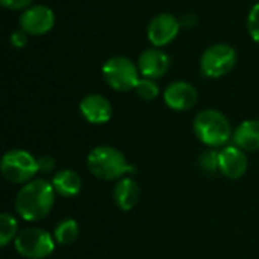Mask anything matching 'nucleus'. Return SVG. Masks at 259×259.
Instances as JSON below:
<instances>
[{
	"label": "nucleus",
	"mask_w": 259,
	"mask_h": 259,
	"mask_svg": "<svg viewBox=\"0 0 259 259\" xmlns=\"http://www.w3.org/2000/svg\"><path fill=\"white\" fill-rule=\"evenodd\" d=\"M55 188L46 179H33L24 184L15 196V211L26 222L46 219L55 205Z\"/></svg>",
	"instance_id": "f257e3e1"
},
{
	"label": "nucleus",
	"mask_w": 259,
	"mask_h": 259,
	"mask_svg": "<svg viewBox=\"0 0 259 259\" xmlns=\"http://www.w3.org/2000/svg\"><path fill=\"white\" fill-rule=\"evenodd\" d=\"M87 167L91 175L102 181H120L124 175L134 171L126 156L112 146L94 147L87 156Z\"/></svg>",
	"instance_id": "f03ea898"
},
{
	"label": "nucleus",
	"mask_w": 259,
	"mask_h": 259,
	"mask_svg": "<svg viewBox=\"0 0 259 259\" xmlns=\"http://www.w3.org/2000/svg\"><path fill=\"white\" fill-rule=\"evenodd\" d=\"M193 131L197 140L211 149L225 147L234 135L231 121L217 109L200 111L193 121Z\"/></svg>",
	"instance_id": "7ed1b4c3"
},
{
	"label": "nucleus",
	"mask_w": 259,
	"mask_h": 259,
	"mask_svg": "<svg viewBox=\"0 0 259 259\" xmlns=\"http://www.w3.org/2000/svg\"><path fill=\"white\" fill-rule=\"evenodd\" d=\"M102 76L108 87L118 93H127L137 88L141 74L137 62L127 56H112L102 67Z\"/></svg>",
	"instance_id": "20e7f679"
},
{
	"label": "nucleus",
	"mask_w": 259,
	"mask_h": 259,
	"mask_svg": "<svg viewBox=\"0 0 259 259\" xmlns=\"http://www.w3.org/2000/svg\"><path fill=\"white\" fill-rule=\"evenodd\" d=\"M3 178L12 184H27L38 173L36 158L23 149H14L3 155L0 162Z\"/></svg>",
	"instance_id": "39448f33"
},
{
	"label": "nucleus",
	"mask_w": 259,
	"mask_h": 259,
	"mask_svg": "<svg viewBox=\"0 0 259 259\" xmlns=\"http://www.w3.org/2000/svg\"><path fill=\"white\" fill-rule=\"evenodd\" d=\"M55 237L39 228H26L14 240L15 250L26 259H44L55 250Z\"/></svg>",
	"instance_id": "423d86ee"
},
{
	"label": "nucleus",
	"mask_w": 259,
	"mask_h": 259,
	"mask_svg": "<svg viewBox=\"0 0 259 259\" xmlns=\"http://www.w3.org/2000/svg\"><path fill=\"white\" fill-rule=\"evenodd\" d=\"M237 50L225 42L209 46L200 56V73L209 79H219L234 70Z\"/></svg>",
	"instance_id": "0eeeda50"
},
{
	"label": "nucleus",
	"mask_w": 259,
	"mask_h": 259,
	"mask_svg": "<svg viewBox=\"0 0 259 259\" xmlns=\"http://www.w3.org/2000/svg\"><path fill=\"white\" fill-rule=\"evenodd\" d=\"M56 17L52 8L46 5H33L26 8L18 18L20 29L24 30L27 35L41 36L49 33L55 26Z\"/></svg>",
	"instance_id": "6e6552de"
},
{
	"label": "nucleus",
	"mask_w": 259,
	"mask_h": 259,
	"mask_svg": "<svg viewBox=\"0 0 259 259\" xmlns=\"http://www.w3.org/2000/svg\"><path fill=\"white\" fill-rule=\"evenodd\" d=\"M181 20L168 12L155 15L147 26V38L153 47H165L176 39L181 30Z\"/></svg>",
	"instance_id": "1a4fd4ad"
},
{
	"label": "nucleus",
	"mask_w": 259,
	"mask_h": 259,
	"mask_svg": "<svg viewBox=\"0 0 259 259\" xmlns=\"http://www.w3.org/2000/svg\"><path fill=\"white\" fill-rule=\"evenodd\" d=\"M164 102L173 111H188L199 99V93L194 85L187 80H175L164 90Z\"/></svg>",
	"instance_id": "9d476101"
},
{
	"label": "nucleus",
	"mask_w": 259,
	"mask_h": 259,
	"mask_svg": "<svg viewBox=\"0 0 259 259\" xmlns=\"http://www.w3.org/2000/svg\"><path fill=\"white\" fill-rule=\"evenodd\" d=\"M249 167L247 155L235 144L225 146L219 150V171L228 179H240Z\"/></svg>",
	"instance_id": "9b49d317"
},
{
	"label": "nucleus",
	"mask_w": 259,
	"mask_h": 259,
	"mask_svg": "<svg viewBox=\"0 0 259 259\" xmlns=\"http://www.w3.org/2000/svg\"><path fill=\"white\" fill-rule=\"evenodd\" d=\"M137 65L140 70L141 77H149V79H159L165 76L170 67V56L158 47H150L146 49L140 53L137 59Z\"/></svg>",
	"instance_id": "f8f14e48"
},
{
	"label": "nucleus",
	"mask_w": 259,
	"mask_h": 259,
	"mask_svg": "<svg viewBox=\"0 0 259 259\" xmlns=\"http://www.w3.org/2000/svg\"><path fill=\"white\" fill-rule=\"evenodd\" d=\"M82 117L91 124H105L112 117V105L102 94H88L79 103Z\"/></svg>",
	"instance_id": "ddd939ff"
},
{
	"label": "nucleus",
	"mask_w": 259,
	"mask_h": 259,
	"mask_svg": "<svg viewBox=\"0 0 259 259\" xmlns=\"http://www.w3.org/2000/svg\"><path fill=\"white\" fill-rule=\"evenodd\" d=\"M140 187L137 184V181H134L132 178H121L112 191V197L115 205L121 209V211H131L140 200Z\"/></svg>",
	"instance_id": "4468645a"
},
{
	"label": "nucleus",
	"mask_w": 259,
	"mask_h": 259,
	"mask_svg": "<svg viewBox=\"0 0 259 259\" xmlns=\"http://www.w3.org/2000/svg\"><path fill=\"white\" fill-rule=\"evenodd\" d=\"M235 146L244 152H258L259 150V120H246L237 126L232 135Z\"/></svg>",
	"instance_id": "2eb2a0df"
},
{
	"label": "nucleus",
	"mask_w": 259,
	"mask_h": 259,
	"mask_svg": "<svg viewBox=\"0 0 259 259\" xmlns=\"http://www.w3.org/2000/svg\"><path fill=\"white\" fill-rule=\"evenodd\" d=\"M52 185L56 194L62 197H74L82 190V178L73 170H61L52 178Z\"/></svg>",
	"instance_id": "dca6fc26"
},
{
	"label": "nucleus",
	"mask_w": 259,
	"mask_h": 259,
	"mask_svg": "<svg viewBox=\"0 0 259 259\" xmlns=\"http://www.w3.org/2000/svg\"><path fill=\"white\" fill-rule=\"evenodd\" d=\"M55 241L61 246L71 244L77 240L79 237V225L74 219H64L61 220L53 232Z\"/></svg>",
	"instance_id": "f3484780"
},
{
	"label": "nucleus",
	"mask_w": 259,
	"mask_h": 259,
	"mask_svg": "<svg viewBox=\"0 0 259 259\" xmlns=\"http://www.w3.org/2000/svg\"><path fill=\"white\" fill-rule=\"evenodd\" d=\"M18 235V223L17 219L9 212L0 214V246L6 247L12 240Z\"/></svg>",
	"instance_id": "a211bd4d"
},
{
	"label": "nucleus",
	"mask_w": 259,
	"mask_h": 259,
	"mask_svg": "<svg viewBox=\"0 0 259 259\" xmlns=\"http://www.w3.org/2000/svg\"><path fill=\"white\" fill-rule=\"evenodd\" d=\"M135 93L138 94L140 99L146 100V102H152L159 96V85L156 83L155 79H149V77H141Z\"/></svg>",
	"instance_id": "6ab92c4d"
},
{
	"label": "nucleus",
	"mask_w": 259,
	"mask_h": 259,
	"mask_svg": "<svg viewBox=\"0 0 259 259\" xmlns=\"http://www.w3.org/2000/svg\"><path fill=\"white\" fill-rule=\"evenodd\" d=\"M199 165L205 173H215L219 170V150L209 149L205 150L199 158Z\"/></svg>",
	"instance_id": "aec40b11"
},
{
	"label": "nucleus",
	"mask_w": 259,
	"mask_h": 259,
	"mask_svg": "<svg viewBox=\"0 0 259 259\" xmlns=\"http://www.w3.org/2000/svg\"><path fill=\"white\" fill-rule=\"evenodd\" d=\"M247 30L250 38L259 44V2L255 3L247 15Z\"/></svg>",
	"instance_id": "412c9836"
},
{
	"label": "nucleus",
	"mask_w": 259,
	"mask_h": 259,
	"mask_svg": "<svg viewBox=\"0 0 259 259\" xmlns=\"http://www.w3.org/2000/svg\"><path fill=\"white\" fill-rule=\"evenodd\" d=\"M0 3L9 11H24L30 6L32 0H0Z\"/></svg>",
	"instance_id": "4be33fe9"
},
{
	"label": "nucleus",
	"mask_w": 259,
	"mask_h": 259,
	"mask_svg": "<svg viewBox=\"0 0 259 259\" xmlns=\"http://www.w3.org/2000/svg\"><path fill=\"white\" fill-rule=\"evenodd\" d=\"M9 42L12 44V47H15V49H21V47H24V46H26V42H27V33H26L24 30L18 29V30H15V32H12V33H11V36H9Z\"/></svg>",
	"instance_id": "5701e85b"
},
{
	"label": "nucleus",
	"mask_w": 259,
	"mask_h": 259,
	"mask_svg": "<svg viewBox=\"0 0 259 259\" xmlns=\"http://www.w3.org/2000/svg\"><path fill=\"white\" fill-rule=\"evenodd\" d=\"M36 162H38V171L39 173H50V171H53V168L56 165L55 159L52 156H47V155L36 158Z\"/></svg>",
	"instance_id": "b1692460"
},
{
	"label": "nucleus",
	"mask_w": 259,
	"mask_h": 259,
	"mask_svg": "<svg viewBox=\"0 0 259 259\" xmlns=\"http://www.w3.org/2000/svg\"><path fill=\"white\" fill-rule=\"evenodd\" d=\"M196 21H197V18L193 14H187V15H184L181 18V26L182 27H191V26L196 24Z\"/></svg>",
	"instance_id": "393cba45"
}]
</instances>
